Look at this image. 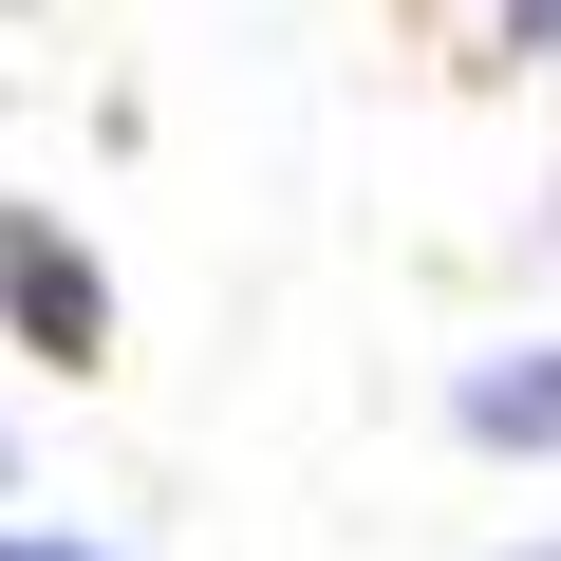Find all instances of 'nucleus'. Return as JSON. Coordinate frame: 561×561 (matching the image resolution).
<instances>
[{"mask_svg":"<svg viewBox=\"0 0 561 561\" xmlns=\"http://www.w3.org/2000/svg\"><path fill=\"white\" fill-rule=\"evenodd\" d=\"M0 319H20V356H57V375H94L113 356V280L38 225V206H0Z\"/></svg>","mask_w":561,"mask_h":561,"instance_id":"obj_1","label":"nucleus"},{"mask_svg":"<svg viewBox=\"0 0 561 561\" xmlns=\"http://www.w3.org/2000/svg\"><path fill=\"white\" fill-rule=\"evenodd\" d=\"M449 412H468V449H561V356H486Z\"/></svg>","mask_w":561,"mask_h":561,"instance_id":"obj_2","label":"nucleus"},{"mask_svg":"<svg viewBox=\"0 0 561 561\" xmlns=\"http://www.w3.org/2000/svg\"><path fill=\"white\" fill-rule=\"evenodd\" d=\"M505 57H561V0H505Z\"/></svg>","mask_w":561,"mask_h":561,"instance_id":"obj_3","label":"nucleus"},{"mask_svg":"<svg viewBox=\"0 0 561 561\" xmlns=\"http://www.w3.org/2000/svg\"><path fill=\"white\" fill-rule=\"evenodd\" d=\"M0 561H94V542H0Z\"/></svg>","mask_w":561,"mask_h":561,"instance_id":"obj_4","label":"nucleus"},{"mask_svg":"<svg viewBox=\"0 0 561 561\" xmlns=\"http://www.w3.org/2000/svg\"><path fill=\"white\" fill-rule=\"evenodd\" d=\"M0 486H20V449H0Z\"/></svg>","mask_w":561,"mask_h":561,"instance_id":"obj_5","label":"nucleus"},{"mask_svg":"<svg viewBox=\"0 0 561 561\" xmlns=\"http://www.w3.org/2000/svg\"><path fill=\"white\" fill-rule=\"evenodd\" d=\"M542 561H561V542H542Z\"/></svg>","mask_w":561,"mask_h":561,"instance_id":"obj_6","label":"nucleus"}]
</instances>
